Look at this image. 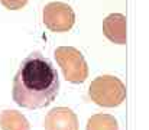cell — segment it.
<instances>
[{
  "label": "cell",
  "mask_w": 149,
  "mask_h": 130,
  "mask_svg": "<svg viewBox=\"0 0 149 130\" xmlns=\"http://www.w3.org/2000/svg\"><path fill=\"white\" fill-rule=\"evenodd\" d=\"M59 78L56 70L41 52H32L19 65L13 78V101L25 108H42L58 95Z\"/></svg>",
  "instance_id": "obj_1"
},
{
  "label": "cell",
  "mask_w": 149,
  "mask_h": 130,
  "mask_svg": "<svg viewBox=\"0 0 149 130\" xmlns=\"http://www.w3.org/2000/svg\"><path fill=\"white\" fill-rule=\"evenodd\" d=\"M88 97L100 107H117L126 100V87L114 75H100L91 81Z\"/></svg>",
  "instance_id": "obj_2"
},
{
  "label": "cell",
  "mask_w": 149,
  "mask_h": 130,
  "mask_svg": "<svg viewBox=\"0 0 149 130\" xmlns=\"http://www.w3.org/2000/svg\"><path fill=\"white\" fill-rule=\"evenodd\" d=\"M56 64L61 67L67 81L83 84L88 77V67L84 55L74 46H59L54 52Z\"/></svg>",
  "instance_id": "obj_3"
},
{
  "label": "cell",
  "mask_w": 149,
  "mask_h": 130,
  "mask_svg": "<svg viewBox=\"0 0 149 130\" xmlns=\"http://www.w3.org/2000/svg\"><path fill=\"white\" fill-rule=\"evenodd\" d=\"M44 23L51 32H68L75 23L72 7L62 1H52L44 7Z\"/></svg>",
  "instance_id": "obj_4"
},
{
  "label": "cell",
  "mask_w": 149,
  "mask_h": 130,
  "mask_svg": "<svg viewBox=\"0 0 149 130\" xmlns=\"http://www.w3.org/2000/svg\"><path fill=\"white\" fill-rule=\"evenodd\" d=\"M45 130H78V117L68 107H55L44 120Z\"/></svg>",
  "instance_id": "obj_5"
},
{
  "label": "cell",
  "mask_w": 149,
  "mask_h": 130,
  "mask_svg": "<svg viewBox=\"0 0 149 130\" xmlns=\"http://www.w3.org/2000/svg\"><path fill=\"white\" fill-rule=\"evenodd\" d=\"M104 36L117 45H125L127 41L126 31V16L122 13H111L103 20Z\"/></svg>",
  "instance_id": "obj_6"
},
{
  "label": "cell",
  "mask_w": 149,
  "mask_h": 130,
  "mask_svg": "<svg viewBox=\"0 0 149 130\" xmlns=\"http://www.w3.org/2000/svg\"><path fill=\"white\" fill-rule=\"evenodd\" d=\"M1 130H31L28 119L16 110H4L0 114Z\"/></svg>",
  "instance_id": "obj_7"
},
{
  "label": "cell",
  "mask_w": 149,
  "mask_h": 130,
  "mask_svg": "<svg viewBox=\"0 0 149 130\" xmlns=\"http://www.w3.org/2000/svg\"><path fill=\"white\" fill-rule=\"evenodd\" d=\"M86 130H119V124L114 116L99 113L88 119Z\"/></svg>",
  "instance_id": "obj_8"
},
{
  "label": "cell",
  "mask_w": 149,
  "mask_h": 130,
  "mask_svg": "<svg viewBox=\"0 0 149 130\" xmlns=\"http://www.w3.org/2000/svg\"><path fill=\"white\" fill-rule=\"evenodd\" d=\"M28 1L29 0H0V3L9 10H19L23 6H26Z\"/></svg>",
  "instance_id": "obj_9"
}]
</instances>
